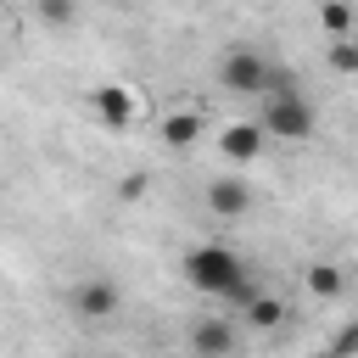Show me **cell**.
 <instances>
[{"instance_id":"6da1fadb","label":"cell","mask_w":358,"mask_h":358,"mask_svg":"<svg viewBox=\"0 0 358 358\" xmlns=\"http://www.w3.org/2000/svg\"><path fill=\"white\" fill-rule=\"evenodd\" d=\"M179 274H185L201 296H229V291L246 280V263H241V252H229L224 241H207V246H190V252H185Z\"/></svg>"},{"instance_id":"7a4b0ae2","label":"cell","mask_w":358,"mask_h":358,"mask_svg":"<svg viewBox=\"0 0 358 358\" xmlns=\"http://www.w3.org/2000/svg\"><path fill=\"white\" fill-rule=\"evenodd\" d=\"M257 129H263V134H274V140H291V145H302V140H313V129H319V112H313V101H302V95H274V101H263V117H257Z\"/></svg>"},{"instance_id":"3957f363","label":"cell","mask_w":358,"mask_h":358,"mask_svg":"<svg viewBox=\"0 0 358 358\" xmlns=\"http://www.w3.org/2000/svg\"><path fill=\"white\" fill-rule=\"evenodd\" d=\"M218 84H224V95H263L268 62H263L252 45H235V50L218 62Z\"/></svg>"},{"instance_id":"277c9868","label":"cell","mask_w":358,"mask_h":358,"mask_svg":"<svg viewBox=\"0 0 358 358\" xmlns=\"http://www.w3.org/2000/svg\"><path fill=\"white\" fill-rule=\"evenodd\" d=\"M73 313H78L84 324H106V319L123 313V291H117L106 274H90V280L73 285Z\"/></svg>"},{"instance_id":"5b68a950","label":"cell","mask_w":358,"mask_h":358,"mask_svg":"<svg viewBox=\"0 0 358 358\" xmlns=\"http://www.w3.org/2000/svg\"><path fill=\"white\" fill-rule=\"evenodd\" d=\"M190 352L196 358H241V330L229 313H207L190 324Z\"/></svg>"},{"instance_id":"8992f818","label":"cell","mask_w":358,"mask_h":358,"mask_svg":"<svg viewBox=\"0 0 358 358\" xmlns=\"http://www.w3.org/2000/svg\"><path fill=\"white\" fill-rule=\"evenodd\" d=\"M207 213L213 218H246L252 213V185L246 179H213L207 185Z\"/></svg>"},{"instance_id":"52a82bcc","label":"cell","mask_w":358,"mask_h":358,"mask_svg":"<svg viewBox=\"0 0 358 358\" xmlns=\"http://www.w3.org/2000/svg\"><path fill=\"white\" fill-rule=\"evenodd\" d=\"M90 106H95V117H101L106 129H129V123H134V95H129L123 84H101V90H90Z\"/></svg>"},{"instance_id":"ba28073f","label":"cell","mask_w":358,"mask_h":358,"mask_svg":"<svg viewBox=\"0 0 358 358\" xmlns=\"http://www.w3.org/2000/svg\"><path fill=\"white\" fill-rule=\"evenodd\" d=\"M263 145H268V134H263L257 123H229V129L218 134V151H224L229 162H257Z\"/></svg>"},{"instance_id":"9c48e42d","label":"cell","mask_w":358,"mask_h":358,"mask_svg":"<svg viewBox=\"0 0 358 358\" xmlns=\"http://www.w3.org/2000/svg\"><path fill=\"white\" fill-rule=\"evenodd\" d=\"M302 285H308V296L336 302V296L347 291V274H341L336 263H324V257H319V263H308V268H302Z\"/></svg>"},{"instance_id":"30bf717a","label":"cell","mask_w":358,"mask_h":358,"mask_svg":"<svg viewBox=\"0 0 358 358\" xmlns=\"http://www.w3.org/2000/svg\"><path fill=\"white\" fill-rule=\"evenodd\" d=\"M196 134H201V112H173V117L162 123V140H168V145H190Z\"/></svg>"},{"instance_id":"8fae6325","label":"cell","mask_w":358,"mask_h":358,"mask_svg":"<svg viewBox=\"0 0 358 358\" xmlns=\"http://www.w3.org/2000/svg\"><path fill=\"white\" fill-rule=\"evenodd\" d=\"M246 324H252V330H274V324H285V302H280V296H257V302L246 308Z\"/></svg>"},{"instance_id":"7c38bea8","label":"cell","mask_w":358,"mask_h":358,"mask_svg":"<svg viewBox=\"0 0 358 358\" xmlns=\"http://www.w3.org/2000/svg\"><path fill=\"white\" fill-rule=\"evenodd\" d=\"M324 358H358V313H352V319L324 341Z\"/></svg>"},{"instance_id":"4fadbf2b","label":"cell","mask_w":358,"mask_h":358,"mask_svg":"<svg viewBox=\"0 0 358 358\" xmlns=\"http://www.w3.org/2000/svg\"><path fill=\"white\" fill-rule=\"evenodd\" d=\"M330 67L347 73V78H358V39H336L330 45Z\"/></svg>"},{"instance_id":"5bb4252c","label":"cell","mask_w":358,"mask_h":358,"mask_svg":"<svg viewBox=\"0 0 358 358\" xmlns=\"http://www.w3.org/2000/svg\"><path fill=\"white\" fill-rule=\"evenodd\" d=\"M319 28L336 34V39H347V28H352V6H324V11H319Z\"/></svg>"},{"instance_id":"9a60e30c","label":"cell","mask_w":358,"mask_h":358,"mask_svg":"<svg viewBox=\"0 0 358 358\" xmlns=\"http://www.w3.org/2000/svg\"><path fill=\"white\" fill-rule=\"evenodd\" d=\"M39 22H50V28L73 22V6H67V0H39Z\"/></svg>"},{"instance_id":"2e32d148","label":"cell","mask_w":358,"mask_h":358,"mask_svg":"<svg viewBox=\"0 0 358 358\" xmlns=\"http://www.w3.org/2000/svg\"><path fill=\"white\" fill-rule=\"evenodd\" d=\"M145 196V173H123L117 179V201H140Z\"/></svg>"}]
</instances>
